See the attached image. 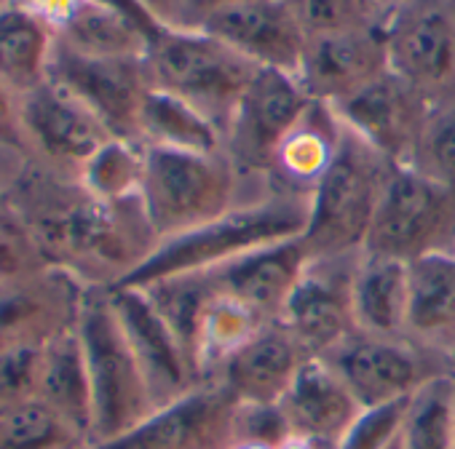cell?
I'll list each match as a JSON object with an SVG mask.
<instances>
[{
  "label": "cell",
  "mask_w": 455,
  "mask_h": 449,
  "mask_svg": "<svg viewBox=\"0 0 455 449\" xmlns=\"http://www.w3.org/2000/svg\"><path fill=\"white\" fill-rule=\"evenodd\" d=\"M340 142V118L324 102H311L303 118L292 126V131L282 139L271 171L268 187L271 193L306 198L311 201L319 179L335 158Z\"/></svg>",
  "instance_id": "23"
},
{
  "label": "cell",
  "mask_w": 455,
  "mask_h": 449,
  "mask_svg": "<svg viewBox=\"0 0 455 449\" xmlns=\"http://www.w3.org/2000/svg\"><path fill=\"white\" fill-rule=\"evenodd\" d=\"M308 203L311 201L306 198L279 193L242 203L190 233L161 241L156 252L118 287H142L164 276L212 271L263 247L298 239L306 231Z\"/></svg>",
  "instance_id": "3"
},
{
  "label": "cell",
  "mask_w": 455,
  "mask_h": 449,
  "mask_svg": "<svg viewBox=\"0 0 455 449\" xmlns=\"http://www.w3.org/2000/svg\"><path fill=\"white\" fill-rule=\"evenodd\" d=\"M140 142L148 147H169L188 153L222 150L220 129L188 102L150 89L140 115Z\"/></svg>",
  "instance_id": "29"
},
{
  "label": "cell",
  "mask_w": 455,
  "mask_h": 449,
  "mask_svg": "<svg viewBox=\"0 0 455 449\" xmlns=\"http://www.w3.org/2000/svg\"><path fill=\"white\" fill-rule=\"evenodd\" d=\"M402 449H455V374L444 372L420 385L407 404Z\"/></svg>",
  "instance_id": "31"
},
{
  "label": "cell",
  "mask_w": 455,
  "mask_h": 449,
  "mask_svg": "<svg viewBox=\"0 0 455 449\" xmlns=\"http://www.w3.org/2000/svg\"><path fill=\"white\" fill-rule=\"evenodd\" d=\"M311 102L298 75L268 67L258 70L222 137V150L250 185L271 190V161Z\"/></svg>",
  "instance_id": "9"
},
{
  "label": "cell",
  "mask_w": 455,
  "mask_h": 449,
  "mask_svg": "<svg viewBox=\"0 0 455 449\" xmlns=\"http://www.w3.org/2000/svg\"><path fill=\"white\" fill-rule=\"evenodd\" d=\"M145 171V145L132 139H108L81 169L78 182L100 201L140 198Z\"/></svg>",
  "instance_id": "33"
},
{
  "label": "cell",
  "mask_w": 455,
  "mask_h": 449,
  "mask_svg": "<svg viewBox=\"0 0 455 449\" xmlns=\"http://www.w3.org/2000/svg\"><path fill=\"white\" fill-rule=\"evenodd\" d=\"M404 337L450 364L455 356V257L431 255L410 263Z\"/></svg>",
  "instance_id": "24"
},
{
  "label": "cell",
  "mask_w": 455,
  "mask_h": 449,
  "mask_svg": "<svg viewBox=\"0 0 455 449\" xmlns=\"http://www.w3.org/2000/svg\"><path fill=\"white\" fill-rule=\"evenodd\" d=\"M78 337L92 380V444L110 441L140 425L156 409V401L145 372L118 324L108 289H86L78 316Z\"/></svg>",
  "instance_id": "6"
},
{
  "label": "cell",
  "mask_w": 455,
  "mask_h": 449,
  "mask_svg": "<svg viewBox=\"0 0 455 449\" xmlns=\"http://www.w3.org/2000/svg\"><path fill=\"white\" fill-rule=\"evenodd\" d=\"M359 257L362 252L311 257L282 311L279 321L311 356H324L351 332H356L354 273Z\"/></svg>",
  "instance_id": "14"
},
{
  "label": "cell",
  "mask_w": 455,
  "mask_h": 449,
  "mask_svg": "<svg viewBox=\"0 0 455 449\" xmlns=\"http://www.w3.org/2000/svg\"><path fill=\"white\" fill-rule=\"evenodd\" d=\"M276 449H330V446H324V444H316V441H311V438H300V436H290L284 444H279Z\"/></svg>",
  "instance_id": "44"
},
{
  "label": "cell",
  "mask_w": 455,
  "mask_h": 449,
  "mask_svg": "<svg viewBox=\"0 0 455 449\" xmlns=\"http://www.w3.org/2000/svg\"><path fill=\"white\" fill-rule=\"evenodd\" d=\"M410 265L362 252L354 273V321L359 332L404 337Z\"/></svg>",
  "instance_id": "26"
},
{
  "label": "cell",
  "mask_w": 455,
  "mask_h": 449,
  "mask_svg": "<svg viewBox=\"0 0 455 449\" xmlns=\"http://www.w3.org/2000/svg\"><path fill=\"white\" fill-rule=\"evenodd\" d=\"M239 4H250V0H180L177 6V17L172 28L180 30H198L212 14L228 9V6H239Z\"/></svg>",
  "instance_id": "40"
},
{
  "label": "cell",
  "mask_w": 455,
  "mask_h": 449,
  "mask_svg": "<svg viewBox=\"0 0 455 449\" xmlns=\"http://www.w3.org/2000/svg\"><path fill=\"white\" fill-rule=\"evenodd\" d=\"M388 70L386 30L356 28L308 38L298 81L314 102L332 107Z\"/></svg>",
  "instance_id": "17"
},
{
  "label": "cell",
  "mask_w": 455,
  "mask_h": 449,
  "mask_svg": "<svg viewBox=\"0 0 455 449\" xmlns=\"http://www.w3.org/2000/svg\"><path fill=\"white\" fill-rule=\"evenodd\" d=\"M279 409L287 420L290 436L338 449L340 438L362 412V404L324 358L311 356L279 401Z\"/></svg>",
  "instance_id": "21"
},
{
  "label": "cell",
  "mask_w": 455,
  "mask_h": 449,
  "mask_svg": "<svg viewBox=\"0 0 455 449\" xmlns=\"http://www.w3.org/2000/svg\"><path fill=\"white\" fill-rule=\"evenodd\" d=\"M319 358L340 374L362 409L407 398L436 374L450 372L444 358L426 353L407 337H380L359 329Z\"/></svg>",
  "instance_id": "10"
},
{
  "label": "cell",
  "mask_w": 455,
  "mask_h": 449,
  "mask_svg": "<svg viewBox=\"0 0 455 449\" xmlns=\"http://www.w3.org/2000/svg\"><path fill=\"white\" fill-rule=\"evenodd\" d=\"M386 449H402V441H399V438H396V441H391V444H388V446H386Z\"/></svg>",
  "instance_id": "46"
},
{
  "label": "cell",
  "mask_w": 455,
  "mask_h": 449,
  "mask_svg": "<svg viewBox=\"0 0 455 449\" xmlns=\"http://www.w3.org/2000/svg\"><path fill=\"white\" fill-rule=\"evenodd\" d=\"M57 30L17 0H0V81L20 97L52 78Z\"/></svg>",
  "instance_id": "25"
},
{
  "label": "cell",
  "mask_w": 455,
  "mask_h": 449,
  "mask_svg": "<svg viewBox=\"0 0 455 449\" xmlns=\"http://www.w3.org/2000/svg\"><path fill=\"white\" fill-rule=\"evenodd\" d=\"M263 324L266 321L255 311H250L244 303H239L228 292H220L201 321V332H198V343H196L193 364H196L198 382H212L217 377V372L222 369V364L231 358Z\"/></svg>",
  "instance_id": "30"
},
{
  "label": "cell",
  "mask_w": 455,
  "mask_h": 449,
  "mask_svg": "<svg viewBox=\"0 0 455 449\" xmlns=\"http://www.w3.org/2000/svg\"><path fill=\"white\" fill-rule=\"evenodd\" d=\"M407 169L455 190V99L431 105Z\"/></svg>",
  "instance_id": "34"
},
{
  "label": "cell",
  "mask_w": 455,
  "mask_h": 449,
  "mask_svg": "<svg viewBox=\"0 0 455 449\" xmlns=\"http://www.w3.org/2000/svg\"><path fill=\"white\" fill-rule=\"evenodd\" d=\"M198 30L225 41L258 67L298 75L308 35L287 0H250L212 14Z\"/></svg>",
  "instance_id": "18"
},
{
  "label": "cell",
  "mask_w": 455,
  "mask_h": 449,
  "mask_svg": "<svg viewBox=\"0 0 455 449\" xmlns=\"http://www.w3.org/2000/svg\"><path fill=\"white\" fill-rule=\"evenodd\" d=\"M6 182H9V179H4V174H0V190H4V187H6Z\"/></svg>",
  "instance_id": "48"
},
{
  "label": "cell",
  "mask_w": 455,
  "mask_h": 449,
  "mask_svg": "<svg viewBox=\"0 0 455 449\" xmlns=\"http://www.w3.org/2000/svg\"><path fill=\"white\" fill-rule=\"evenodd\" d=\"M367 255L415 263L455 255V190L394 166L364 241Z\"/></svg>",
  "instance_id": "7"
},
{
  "label": "cell",
  "mask_w": 455,
  "mask_h": 449,
  "mask_svg": "<svg viewBox=\"0 0 455 449\" xmlns=\"http://www.w3.org/2000/svg\"><path fill=\"white\" fill-rule=\"evenodd\" d=\"M44 345H14L0 351V409L38 398Z\"/></svg>",
  "instance_id": "37"
},
{
  "label": "cell",
  "mask_w": 455,
  "mask_h": 449,
  "mask_svg": "<svg viewBox=\"0 0 455 449\" xmlns=\"http://www.w3.org/2000/svg\"><path fill=\"white\" fill-rule=\"evenodd\" d=\"M38 398L49 404L57 414H62L92 444L94 401H92V380H89V366L78 337V327L46 343Z\"/></svg>",
  "instance_id": "27"
},
{
  "label": "cell",
  "mask_w": 455,
  "mask_h": 449,
  "mask_svg": "<svg viewBox=\"0 0 455 449\" xmlns=\"http://www.w3.org/2000/svg\"><path fill=\"white\" fill-rule=\"evenodd\" d=\"M239 444V401L220 382H201L153 409L132 430L89 449H231Z\"/></svg>",
  "instance_id": "11"
},
{
  "label": "cell",
  "mask_w": 455,
  "mask_h": 449,
  "mask_svg": "<svg viewBox=\"0 0 455 449\" xmlns=\"http://www.w3.org/2000/svg\"><path fill=\"white\" fill-rule=\"evenodd\" d=\"M145 67L156 91L172 94L196 107L222 137L260 70L236 49L204 30L164 25L150 33Z\"/></svg>",
  "instance_id": "4"
},
{
  "label": "cell",
  "mask_w": 455,
  "mask_h": 449,
  "mask_svg": "<svg viewBox=\"0 0 455 449\" xmlns=\"http://www.w3.org/2000/svg\"><path fill=\"white\" fill-rule=\"evenodd\" d=\"M407 404L410 396L378 406H364L340 438L338 449H386L402 433Z\"/></svg>",
  "instance_id": "38"
},
{
  "label": "cell",
  "mask_w": 455,
  "mask_h": 449,
  "mask_svg": "<svg viewBox=\"0 0 455 449\" xmlns=\"http://www.w3.org/2000/svg\"><path fill=\"white\" fill-rule=\"evenodd\" d=\"M383 30L391 73L428 105L455 99V0H402Z\"/></svg>",
  "instance_id": "8"
},
{
  "label": "cell",
  "mask_w": 455,
  "mask_h": 449,
  "mask_svg": "<svg viewBox=\"0 0 455 449\" xmlns=\"http://www.w3.org/2000/svg\"><path fill=\"white\" fill-rule=\"evenodd\" d=\"M0 153L30 158L22 129V97L0 81Z\"/></svg>",
  "instance_id": "39"
},
{
  "label": "cell",
  "mask_w": 455,
  "mask_h": 449,
  "mask_svg": "<svg viewBox=\"0 0 455 449\" xmlns=\"http://www.w3.org/2000/svg\"><path fill=\"white\" fill-rule=\"evenodd\" d=\"M6 201L44 260L89 289L124 284L158 247L140 198L100 201L78 179L49 169L12 177Z\"/></svg>",
  "instance_id": "1"
},
{
  "label": "cell",
  "mask_w": 455,
  "mask_h": 449,
  "mask_svg": "<svg viewBox=\"0 0 455 449\" xmlns=\"http://www.w3.org/2000/svg\"><path fill=\"white\" fill-rule=\"evenodd\" d=\"M52 78L70 89L118 139L140 142V115L150 94L142 59H97L65 49L57 41ZM142 145V142H140Z\"/></svg>",
  "instance_id": "13"
},
{
  "label": "cell",
  "mask_w": 455,
  "mask_h": 449,
  "mask_svg": "<svg viewBox=\"0 0 455 449\" xmlns=\"http://www.w3.org/2000/svg\"><path fill=\"white\" fill-rule=\"evenodd\" d=\"M391 169L394 163L388 158L340 123L335 158L308 203L303 244L311 257L364 252L370 224Z\"/></svg>",
  "instance_id": "5"
},
{
  "label": "cell",
  "mask_w": 455,
  "mask_h": 449,
  "mask_svg": "<svg viewBox=\"0 0 455 449\" xmlns=\"http://www.w3.org/2000/svg\"><path fill=\"white\" fill-rule=\"evenodd\" d=\"M134 289H140L150 300V305L158 311V316L174 332V337L180 340V345L188 353L190 366L196 372L193 356H196L201 321H204L209 305L214 303V297L222 292L217 271H190V273L164 276V279L148 281Z\"/></svg>",
  "instance_id": "28"
},
{
  "label": "cell",
  "mask_w": 455,
  "mask_h": 449,
  "mask_svg": "<svg viewBox=\"0 0 455 449\" xmlns=\"http://www.w3.org/2000/svg\"><path fill=\"white\" fill-rule=\"evenodd\" d=\"M364 4H367V6H370V9L383 20V25H386V22H388V17L396 12V6L402 4V0H364Z\"/></svg>",
  "instance_id": "43"
},
{
  "label": "cell",
  "mask_w": 455,
  "mask_h": 449,
  "mask_svg": "<svg viewBox=\"0 0 455 449\" xmlns=\"http://www.w3.org/2000/svg\"><path fill=\"white\" fill-rule=\"evenodd\" d=\"M343 126L359 134L394 166H407L431 105L396 73H383L356 94L332 105Z\"/></svg>",
  "instance_id": "16"
},
{
  "label": "cell",
  "mask_w": 455,
  "mask_h": 449,
  "mask_svg": "<svg viewBox=\"0 0 455 449\" xmlns=\"http://www.w3.org/2000/svg\"><path fill=\"white\" fill-rule=\"evenodd\" d=\"M308 38L356 28H386L364 0H287Z\"/></svg>",
  "instance_id": "35"
},
{
  "label": "cell",
  "mask_w": 455,
  "mask_h": 449,
  "mask_svg": "<svg viewBox=\"0 0 455 449\" xmlns=\"http://www.w3.org/2000/svg\"><path fill=\"white\" fill-rule=\"evenodd\" d=\"M41 268H52L36 247L20 214L6 201V187L0 190V281H9Z\"/></svg>",
  "instance_id": "36"
},
{
  "label": "cell",
  "mask_w": 455,
  "mask_h": 449,
  "mask_svg": "<svg viewBox=\"0 0 455 449\" xmlns=\"http://www.w3.org/2000/svg\"><path fill=\"white\" fill-rule=\"evenodd\" d=\"M450 372H452V374H455V356H452V358H450Z\"/></svg>",
  "instance_id": "47"
},
{
  "label": "cell",
  "mask_w": 455,
  "mask_h": 449,
  "mask_svg": "<svg viewBox=\"0 0 455 449\" xmlns=\"http://www.w3.org/2000/svg\"><path fill=\"white\" fill-rule=\"evenodd\" d=\"M266 195L271 190L250 185L225 150L188 153L145 145L140 201L158 244Z\"/></svg>",
  "instance_id": "2"
},
{
  "label": "cell",
  "mask_w": 455,
  "mask_h": 449,
  "mask_svg": "<svg viewBox=\"0 0 455 449\" xmlns=\"http://www.w3.org/2000/svg\"><path fill=\"white\" fill-rule=\"evenodd\" d=\"M86 289L60 268L0 281V351L44 345L78 327Z\"/></svg>",
  "instance_id": "15"
},
{
  "label": "cell",
  "mask_w": 455,
  "mask_h": 449,
  "mask_svg": "<svg viewBox=\"0 0 455 449\" xmlns=\"http://www.w3.org/2000/svg\"><path fill=\"white\" fill-rule=\"evenodd\" d=\"M452 257H455V255H452Z\"/></svg>",
  "instance_id": "49"
},
{
  "label": "cell",
  "mask_w": 455,
  "mask_h": 449,
  "mask_svg": "<svg viewBox=\"0 0 455 449\" xmlns=\"http://www.w3.org/2000/svg\"><path fill=\"white\" fill-rule=\"evenodd\" d=\"M137 4H140V6L148 12V17L156 20L158 25H164V28H172V25H174L180 0H137Z\"/></svg>",
  "instance_id": "42"
},
{
  "label": "cell",
  "mask_w": 455,
  "mask_h": 449,
  "mask_svg": "<svg viewBox=\"0 0 455 449\" xmlns=\"http://www.w3.org/2000/svg\"><path fill=\"white\" fill-rule=\"evenodd\" d=\"M17 4L46 20L54 30H60L70 20V14L81 6V0H17Z\"/></svg>",
  "instance_id": "41"
},
{
  "label": "cell",
  "mask_w": 455,
  "mask_h": 449,
  "mask_svg": "<svg viewBox=\"0 0 455 449\" xmlns=\"http://www.w3.org/2000/svg\"><path fill=\"white\" fill-rule=\"evenodd\" d=\"M231 449H274V446H266V444H236Z\"/></svg>",
  "instance_id": "45"
},
{
  "label": "cell",
  "mask_w": 455,
  "mask_h": 449,
  "mask_svg": "<svg viewBox=\"0 0 455 449\" xmlns=\"http://www.w3.org/2000/svg\"><path fill=\"white\" fill-rule=\"evenodd\" d=\"M311 255L303 244V236L263 247L234 263L212 268L217 271L222 292L244 303L266 324L279 321L282 311L300 281Z\"/></svg>",
  "instance_id": "22"
},
{
  "label": "cell",
  "mask_w": 455,
  "mask_h": 449,
  "mask_svg": "<svg viewBox=\"0 0 455 449\" xmlns=\"http://www.w3.org/2000/svg\"><path fill=\"white\" fill-rule=\"evenodd\" d=\"M108 292L118 324L145 372L156 409L201 385L188 353L182 351L166 321L158 316V311L150 305V300L134 287H113Z\"/></svg>",
  "instance_id": "19"
},
{
  "label": "cell",
  "mask_w": 455,
  "mask_h": 449,
  "mask_svg": "<svg viewBox=\"0 0 455 449\" xmlns=\"http://www.w3.org/2000/svg\"><path fill=\"white\" fill-rule=\"evenodd\" d=\"M22 129L30 158L73 179H78L84 163L113 139L108 126L54 78L22 97Z\"/></svg>",
  "instance_id": "12"
},
{
  "label": "cell",
  "mask_w": 455,
  "mask_h": 449,
  "mask_svg": "<svg viewBox=\"0 0 455 449\" xmlns=\"http://www.w3.org/2000/svg\"><path fill=\"white\" fill-rule=\"evenodd\" d=\"M89 438L78 433L62 414L41 398L20 401L0 409V449H89Z\"/></svg>",
  "instance_id": "32"
},
{
  "label": "cell",
  "mask_w": 455,
  "mask_h": 449,
  "mask_svg": "<svg viewBox=\"0 0 455 449\" xmlns=\"http://www.w3.org/2000/svg\"><path fill=\"white\" fill-rule=\"evenodd\" d=\"M308 358L300 340L282 321H271L222 364L212 382H220L244 406H271L284 398Z\"/></svg>",
  "instance_id": "20"
}]
</instances>
